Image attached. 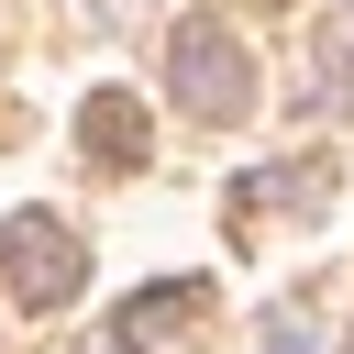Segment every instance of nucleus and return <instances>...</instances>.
Returning a JSON list of instances; mask_svg holds the SVG:
<instances>
[{
  "label": "nucleus",
  "instance_id": "obj_6",
  "mask_svg": "<svg viewBox=\"0 0 354 354\" xmlns=\"http://www.w3.org/2000/svg\"><path fill=\"white\" fill-rule=\"evenodd\" d=\"M77 354H144V343H122V332H88V343H77Z\"/></svg>",
  "mask_w": 354,
  "mask_h": 354
},
{
  "label": "nucleus",
  "instance_id": "obj_2",
  "mask_svg": "<svg viewBox=\"0 0 354 354\" xmlns=\"http://www.w3.org/2000/svg\"><path fill=\"white\" fill-rule=\"evenodd\" d=\"M0 266H11V299L22 310H66L77 277H88V254H77V232L55 210H11L0 221Z\"/></svg>",
  "mask_w": 354,
  "mask_h": 354
},
{
  "label": "nucleus",
  "instance_id": "obj_1",
  "mask_svg": "<svg viewBox=\"0 0 354 354\" xmlns=\"http://www.w3.org/2000/svg\"><path fill=\"white\" fill-rule=\"evenodd\" d=\"M166 77H177V100H188L199 122H243V111H254V55H243V44H232V22H210V11H188V22H177Z\"/></svg>",
  "mask_w": 354,
  "mask_h": 354
},
{
  "label": "nucleus",
  "instance_id": "obj_4",
  "mask_svg": "<svg viewBox=\"0 0 354 354\" xmlns=\"http://www.w3.org/2000/svg\"><path fill=\"white\" fill-rule=\"evenodd\" d=\"M199 310H210V288H199V277H166V288H144L111 332H122V343H155V332H188Z\"/></svg>",
  "mask_w": 354,
  "mask_h": 354
},
{
  "label": "nucleus",
  "instance_id": "obj_3",
  "mask_svg": "<svg viewBox=\"0 0 354 354\" xmlns=\"http://www.w3.org/2000/svg\"><path fill=\"white\" fill-rule=\"evenodd\" d=\"M77 155H88L100 177H144V155H155L144 100H133V88H88V100H77Z\"/></svg>",
  "mask_w": 354,
  "mask_h": 354
},
{
  "label": "nucleus",
  "instance_id": "obj_5",
  "mask_svg": "<svg viewBox=\"0 0 354 354\" xmlns=\"http://www.w3.org/2000/svg\"><path fill=\"white\" fill-rule=\"evenodd\" d=\"M310 321H321V299L299 288V299H277L266 310V354H310Z\"/></svg>",
  "mask_w": 354,
  "mask_h": 354
}]
</instances>
